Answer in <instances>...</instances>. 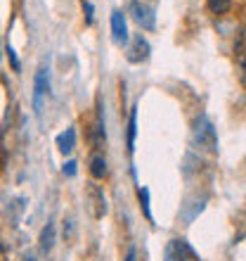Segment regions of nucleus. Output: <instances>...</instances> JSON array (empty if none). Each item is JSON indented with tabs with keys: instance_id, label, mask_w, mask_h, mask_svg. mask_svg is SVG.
Wrapping results in <instances>:
<instances>
[{
	"instance_id": "obj_5",
	"label": "nucleus",
	"mask_w": 246,
	"mask_h": 261,
	"mask_svg": "<svg viewBox=\"0 0 246 261\" xmlns=\"http://www.w3.org/2000/svg\"><path fill=\"white\" fill-rule=\"evenodd\" d=\"M149 53H151L149 43L144 41L142 36H135L133 43H130V48H128V60L130 62H144V60L149 57Z\"/></svg>"
},
{
	"instance_id": "obj_13",
	"label": "nucleus",
	"mask_w": 246,
	"mask_h": 261,
	"mask_svg": "<svg viewBox=\"0 0 246 261\" xmlns=\"http://www.w3.org/2000/svg\"><path fill=\"white\" fill-rule=\"evenodd\" d=\"M76 166H78V164L71 159V162H67V164L62 166V173H64L67 178H74V176H76Z\"/></svg>"
},
{
	"instance_id": "obj_9",
	"label": "nucleus",
	"mask_w": 246,
	"mask_h": 261,
	"mask_svg": "<svg viewBox=\"0 0 246 261\" xmlns=\"http://www.w3.org/2000/svg\"><path fill=\"white\" fill-rule=\"evenodd\" d=\"M52 247H55V226L48 223V226L43 228V233H41V252L48 254Z\"/></svg>"
},
{
	"instance_id": "obj_15",
	"label": "nucleus",
	"mask_w": 246,
	"mask_h": 261,
	"mask_svg": "<svg viewBox=\"0 0 246 261\" xmlns=\"http://www.w3.org/2000/svg\"><path fill=\"white\" fill-rule=\"evenodd\" d=\"M85 24H93V5L85 3Z\"/></svg>"
},
{
	"instance_id": "obj_19",
	"label": "nucleus",
	"mask_w": 246,
	"mask_h": 261,
	"mask_svg": "<svg viewBox=\"0 0 246 261\" xmlns=\"http://www.w3.org/2000/svg\"><path fill=\"white\" fill-rule=\"evenodd\" d=\"M28 261H36V259H28Z\"/></svg>"
},
{
	"instance_id": "obj_3",
	"label": "nucleus",
	"mask_w": 246,
	"mask_h": 261,
	"mask_svg": "<svg viewBox=\"0 0 246 261\" xmlns=\"http://www.w3.org/2000/svg\"><path fill=\"white\" fill-rule=\"evenodd\" d=\"M111 38L116 45H126L128 43V27H126V14L121 10L111 12Z\"/></svg>"
},
{
	"instance_id": "obj_16",
	"label": "nucleus",
	"mask_w": 246,
	"mask_h": 261,
	"mask_svg": "<svg viewBox=\"0 0 246 261\" xmlns=\"http://www.w3.org/2000/svg\"><path fill=\"white\" fill-rule=\"evenodd\" d=\"M237 62H239V67L246 71V50H241V53H239V57H237Z\"/></svg>"
},
{
	"instance_id": "obj_4",
	"label": "nucleus",
	"mask_w": 246,
	"mask_h": 261,
	"mask_svg": "<svg viewBox=\"0 0 246 261\" xmlns=\"http://www.w3.org/2000/svg\"><path fill=\"white\" fill-rule=\"evenodd\" d=\"M194 254L190 249V245L184 240H171L166 245V252H164V261H187V256Z\"/></svg>"
},
{
	"instance_id": "obj_7",
	"label": "nucleus",
	"mask_w": 246,
	"mask_h": 261,
	"mask_svg": "<svg viewBox=\"0 0 246 261\" xmlns=\"http://www.w3.org/2000/svg\"><path fill=\"white\" fill-rule=\"evenodd\" d=\"M57 147H59L62 154H71L76 147V130L74 128L62 130L59 136H57Z\"/></svg>"
},
{
	"instance_id": "obj_14",
	"label": "nucleus",
	"mask_w": 246,
	"mask_h": 261,
	"mask_svg": "<svg viewBox=\"0 0 246 261\" xmlns=\"http://www.w3.org/2000/svg\"><path fill=\"white\" fill-rule=\"evenodd\" d=\"M7 55H10V62H12V69L14 71H19V60H17V53H14V48L12 45H7Z\"/></svg>"
},
{
	"instance_id": "obj_6",
	"label": "nucleus",
	"mask_w": 246,
	"mask_h": 261,
	"mask_svg": "<svg viewBox=\"0 0 246 261\" xmlns=\"http://www.w3.org/2000/svg\"><path fill=\"white\" fill-rule=\"evenodd\" d=\"M133 19H135L142 29H154V12H151V7L133 3Z\"/></svg>"
},
{
	"instance_id": "obj_11",
	"label": "nucleus",
	"mask_w": 246,
	"mask_h": 261,
	"mask_svg": "<svg viewBox=\"0 0 246 261\" xmlns=\"http://www.w3.org/2000/svg\"><path fill=\"white\" fill-rule=\"evenodd\" d=\"M232 5V0H208V7H211V12L216 14H225Z\"/></svg>"
},
{
	"instance_id": "obj_12",
	"label": "nucleus",
	"mask_w": 246,
	"mask_h": 261,
	"mask_svg": "<svg viewBox=\"0 0 246 261\" xmlns=\"http://www.w3.org/2000/svg\"><path fill=\"white\" fill-rule=\"evenodd\" d=\"M137 195H140V202H142L144 216L151 221V212H149V190H147V188H140V190H137Z\"/></svg>"
},
{
	"instance_id": "obj_10",
	"label": "nucleus",
	"mask_w": 246,
	"mask_h": 261,
	"mask_svg": "<svg viewBox=\"0 0 246 261\" xmlns=\"http://www.w3.org/2000/svg\"><path fill=\"white\" fill-rule=\"evenodd\" d=\"M135 136H137V107H133L128 121V152L135 150Z\"/></svg>"
},
{
	"instance_id": "obj_17",
	"label": "nucleus",
	"mask_w": 246,
	"mask_h": 261,
	"mask_svg": "<svg viewBox=\"0 0 246 261\" xmlns=\"http://www.w3.org/2000/svg\"><path fill=\"white\" fill-rule=\"evenodd\" d=\"M71 223H74V221H64V238L71 235Z\"/></svg>"
},
{
	"instance_id": "obj_8",
	"label": "nucleus",
	"mask_w": 246,
	"mask_h": 261,
	"mask_svg": "<svg viewBox=\"0 0 246 261\" xmlns=\"http://www.w3.org/2000/svg\"><path fill=\"white\" fill-rule=\"evenodd\" d=\"M90 173H93V178H104V176L109 173L107 159H104L102 154H95V157L90 159Z\"/></svg>"
},
{
	"instance_id": "obj_1",
	"label": "nucleus",
	"mask_w": 246,
	"mask_h": 261,
	"mask_svg": "<svg viewBox=\"0 0 246 261\" xmlns=\"http://www.w3.org/2000/svg\"><path fill=\"white\" fill-rule=\"evenodd\" d=\"M194 143L199 147H206V150L211 152H218V136H216V128L208 119L201 114L197 119V124H194Z\"/></svg>"
},
{
	"instance_id": "obj_18",
	"label": "nucleus",
	"mask_w": 246,
	"mask_h": 261,
	"mask_svg": "<svg viewBox=\"0 0 246 261\" xmlns=\"http://www.w3.org/2000/svg\"><path fill=\"white\" fill-rule=\"evenodd\" d=\"M126 261H135V249H128V256H126Z\"/></svg>"
},
{
	"instance_id": "obj_2",
	"label": "nucleus",
	"mask_w": 246,
	"mask_h": 261,
	"mask_svg": "<svg viewBox=\"0 0 246 261\" xmlns=\"http://www.w3.org/2000/svg\"><path fill=\"white\" fill-rule=\"evenodd\" d=\"M48 93H50V69L43 64L36 71V79H34V112L38 117L43 114V97Z\"/></svg>"
}]
</instances>
